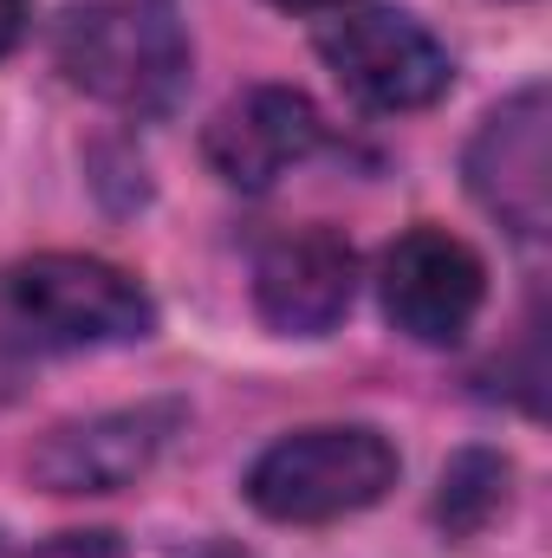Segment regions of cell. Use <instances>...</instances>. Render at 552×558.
<instances>
[{
  "label": "cell",
  "mask_w": 552,
  "mask_h": 558,
  "mask_svg": "<svg viewBox=\"0 0 552 558\" xmlns=\"http://www.w3.org/2000/svg\"><path fill=\"white\" fill-rule=\"evenodd\" d=\"M391 487H397V448L358 422L299 428L248 468V500L279 526H319V520L364 513Z\"/></svg>",
  "instance_id": "3"
},
{
  "label": "cell",
  "mask_w": 552,
  "mask_h": 558,
  "mask_svg": "<svg viewBox=\"0 0 552 558\" xmlns=\"http://www.w3.org/2000/svg\"><path fill=\"white\" fill-rule=\"evenodd\" d=\"M26 558H124V546H118V533H59Z\"/></svg>",
  "instance_id": "11"
},
{
  "label": "cell",
  "mask_w": 552,
  "mask_h": 558,
  "mask_svg": "<svg viewBox=\"0 0 552 558\" xmlns=\"http://www.w3.org/2000/svg\"><path fill=\"white\" fill-rule=\"evenodd\" d=\"M319 52L332 65V78L371 105V111H422L448 92L455 65H448V46L410 20V13H391V7H364V13H338L325 33H319Z\"/></svg>",
  "instance_id": "4"
},
{
  "label": "cell",
  "mask_w": 552,
  "mask_h": 558,
  "mask_svg": "<svg viewBox=\"0 0 552 558\" xmlns=\"http://www.w3.org/2000/svg\"><path fill=\"white\" fill-rule=\"evenodd\" d=\"M468 189L475 202L514 228L520 241H540L552 221V105L547 85L514 92L488 111V124L468 143Z\"/></svg>",
  "instance_id": "5"
},
{
  "label": "cell",
  "mask_w": 552,
  "mask_h": 558,
  "mask_svg": "<svg viewBox=\"0 0 552 558\" xmlns=\"http://www.w3.org/2000/svg\"><path fill=\"white\" fill-rule=\"evenodd\" d=\"M59 72L118 111L156 118L189 85V33L163 0H98L65 13Z\"/></svg>",
  "instance_id": "2"
},
{
  "label": "cell",
  "mask_w": 552,
  "mask_h": 558,
  "mask_svg": "<svg viewBox=\"0 0 552 558\" xmlns=\"http://www.w3.org/2000/svg\"><path fill=\"white\" fill-rule=\"evenodd\" d=\"M501 500H507V461L488 454V448H461V454L448 461V474H442L435 513H442L448 533L468 539V533H481V526L501 513Z\"/></svg>",
  "instance_id": "10"
},
{
  "label": "cell",
  "mask_w": 552,
  "mask_h": 558,
  "mask_svg": "<svg viewBox=\"0 0 552 558\" xmlns=\"http://www.w3.org/2000/svg\"><path fill=\"white\" fill-rule=\"evenodd\" d=\"M358 254L332 228H292L274 234L254 260V305L286 338H319L351 312Z\"/></svg>",
  "instance_id": "8"
},
{
  "label": "cell",
  "mask_w": 552,
  "mask_h": 558,
  "mask_svg": "<svg viewBox=\"0 0 552 558\" xmlns=\"http://www.w3.org/2000/svg\"><path fill=\"white\" fill-rule=\"evenodd\" d=\"M176 558H254L248 546H228V539H195V546H182Z\"/></svg>",
  "instance_id": "13"
},
{
  "label": "cell",
  "mask_w": 552,
  "mask_h": 558,
  "mask_svg": "<svg viewBox=\"0 0 552 558\" xmlns=\"http://www.w3.org/2000/svg\"><path fill=\"white\" fill-rule=\"evenodd\" d=\"M156 305L137 279L98 254H33L0 267L7 351H98L149 338Z\"/></svg>",
  "instance_id": "1"
},
{
  "label": "cell",
  "mask_w": 552,
  "mask_h": 558,
  "mask_svg": "<svg viewBox=\"0 0 552 558\" xmlns=\"http://www.w3.org/2000/svg\"><path fill=\"white\" fill-rule=\"evenodd\" d=\"M488 299V267L448 228H410L384 254V312L416 344H455Z\"/></svg>",
  "instance_id": "7"
},
{
  "label": "cell",
  "mask_w": 552,
  "mask_h": 558,
  "mask_svg": "<svg viewBox=\"0 0 552 558\" xmlns=\"http://www.w3.org/2000/svg\"><path fill=\"white\" fill-rule=\"evenodd\" d=\"M176 428H182V403H137V410L65 422L33 448V481L46 494H118L156 468Z\"/></svg>",
  "instance_id": "6"
},
{
  "label": "cell",
  "mask_w": 552,
  "mask_h": 558,
  "mask_svg": "<svg viewBox=\"0 0 552 558\" xmlns=\"http://www.w3.org/2000/svg\"><path fill=\"white\" fill-rule=\"evenodd\" d=\"M312 149H319V111L292 85H254L228 98L202 131V156L228 189H274Z\"/></svg>",
  "instance_id": "9"
},
{
  "label": "cell",
  "mask_w": 552,
  "mask_h": 558,
  "mask_svg": "<svg viewBox=\"0 0 552 558\" xmlns=\"http://www.w3.org/2000/svg\"><path fill=\"white\" fill-rule=\"evenodd\" d=\"M26 39V0H0V59Z\"/></svg>",
  "instance_id": "12"
},
{
  "label": "cell",
  "mask_w": 552,
  "mask_h": 558,
  "mask_svg": "<svg viewBox=\"0 0 552 558\" xmlns=\"http://www.w3.org/2000/svg\"><path fill=\"white\" fill-rule=\"evenodd\" d=\"M286 13H351V0H274Z\"/></svg>",
  "instance_id": "14"
}]
</instances>
